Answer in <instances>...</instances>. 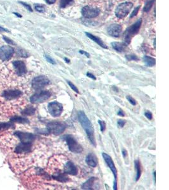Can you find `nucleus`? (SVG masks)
<instances>
[{"label": "nucleus", "mask_w": 169, "mask_h": 190, "mask_svg": "<svg viewBox=\"0 0 169 190\" xmlns=\"http://www.w3.org/2000/svg\"><path fill=\"white\" fill-rule=\"evenodd\" d=\"M3 39H4L8 44H12H12H15V43H14L12 39H9L8 38L6 37V36H3Z\"/></svg>", "instance_id": "nucleus-39"}, {"label": "nucleus", "mask_w": 169, "mask_h": 190, "mask_svg": "<svg viewBox=\"0 0 169 190\" xmlns=\"http://www.w3.org/2000/svg\"><path fill=\"white\" fill-rule=\"evenodd\" d=\"M86 164L92 167H95L97 165V160L96 157L93 154V153H90L86 157Z\"/></svg>", "instance_id": "nucleus-17"}, {"label": "nucleus", "mask_w": 169, "mask_h": 190, "mask_svg": "<svg viewBox=\"0 0 169 190\" xmlns=\"http://www.w3.org/2000/svg\"><path fill=\"white\" fill-rule=\"evenodd\" d=\"M154 1H155V0H148V1H147L146 3H145V6H144L143 10L145 12H149L150 10V9L152 8L153 5Z\"/></svg>", "instance_id": "nucleus-27"}, {"label": "nucleus", "mask_w": 169, "mask_h": 190, "mask_svg": "<svg viewBox=\"0 0 169 190\" xmlns=\"http://www.w3.org/2000/svg\"><path fill=\"white\" fill-rule=\"evenodd\" d=\"M67 124L60 121H53L47 124L48 131L54 135H60L66 129Z\"/></svg>", "instance_id": "nucleus-2"}, {"label": "nucleus", "mask_w": 169, "mask_h": 190, "mask_svg": "<svg viewBox=\"0 0 169 190\" xmlns=\"http://www.w3.org/2000/svg\"><path fill=\"white\" fill-rule=\"evenodd\" d=\"M35 108L32 106H29L28 107H27L26 108L23 110L22 112V114L25 115V116H31L32 115L35 114Z\"/></svg>", "instance_id": "nucleus-25"}, {"label": "nucleus", "mask_w": 169, "mask_h": 190, "mask_svg": "<svg viewBox=\"0 0 169 190\" xmlns=\"http://www.w3.org/2000/svg\"><path fill=\"white\" fill-rule=\"evenodd\" d=\"M102 156H103L105 162L106 163V164H107L108 167L112 170V173L114 176V177H115V180H117V170L116 167H115V166L114 164L112 158H111V157L110 155H108V154H106V153H102Z\"/></svg>", "instance_id": "nucleus-14"}, {"label": "nucleus", "mask_w": 169, "mask_h": 190, "mask_svg": "<svg viewBox=\"0 0 169 190\" xmlns=\"http://www.w3.org/2000/svg\"><path fill=\"white\" fill-rule=\"evenodd\" d=\"M32 143H26L20 141L16 146L14 152L17 154H25L32 151Z\"/></svg>", "instance_id": "nucleus-12"}, {"label": "nucleus", "mask_w": 169, "mask_h": 190, "mask_svg": "<svg viewBox=\"0 0 169 190\" xmlns=\"http://www.w3.org/2000/svg\"><path fill=\"white\" fill-rule=\"evenodd\" d=\"M50 84V80L44 76L35 77L32 81V86L35 90H40Z\"/></svg>", "instance_id": "nucleus-8"}, {"label": "nucleus", "mask_w": 169, "mask_h": 190, "mask_svg": "<svg viewBox=\"0 0 169 190\" xmlns=\"http://www.w3.org/2000/svg\"><path fill=\"white\" fill-rule=\"evenodd\" d=\"M134 166H135V169L136 171V181L137 182L138 181L141 175V164L139 160H135L134 162Z\"/></svg>", "instance_id": "nucleus-24"}, {"label": "nucleus", "mask_w": 169, "mask_h": 190, "mask_svg": "<svg viewBox=\"0 0 169 190\" xmlns=\"http://www.w3.org/2000/svg\"><path fill=\"white\" fill-rule=\"evenodd\" d=\"M14 135L17 138H19L21 142L26 143H32L35 139V136L29 132L16 131L15 132Z\"/></svg>", "instance_id": "nucleus-11"}, {"label": "nucleus", "mask_w": 169, "mask_h": 190, "mask_svg": "<svg viewBox=\"0 0 169 190\" xmlns=\"http://www.w3.org/2000/svg\"><path fill=\"white\" fill-rule=\"evenodd\" d=\"M96 179L95 177H91L88 180H87L82 185V189H93V184L94 183V181Z\"/></svg>", "instance_id": "nucleus-21"}, {"label": "nucleus", "mask_w": 169, "mask_h": 190, "mask_svg": "<svg viewBox=\"0 0 169 190\" xmlns=\"http://www.w3.org/2000/svg\"><path fill=\"white\" fill-rule=\"evenodd\" d=\"M78 118L80 123H81L83 129L86 132L89 140L90 141L91 143L94 147H96L94 128L91 121L87 118L86 114L83 111L79 112Z\"/></svg>", "instance_id": "nucleus-1"}, {"label": "nucleus", "mask_w": 169, "mask_h": 190, "mask_svg": "<svg viewBox=\"0 0 169 190\" xmlns=\"http://www.w3.org/2000/svg\"><path fill=\"white\" fill-rule=\"evenodd\" d=\"M51 93L49 91H41L32 95L30 101L32 103H40L44 102L51 97Z\"/></svg>", "instance_id": "nucleus-7"}, {"label": "nucleus", "mask_w": 169, "mask_h": 190, "mask_svg": "<svg viewBox=\"0 0 169 190\" xmlns=\"http://www.w3.org/2000/svg\"><path fill=\"white\" fill-rule=\"evenodd\" d=\"M86 76H87L88 77H90V78H91V79H93V80H96V77H95L93 74H92L91 73H90V72H87V73L86 74Z\"/></svg>", "instance_id": "nucleus-41"}, {"label": "nucleus", "mask_w": 169, "mask_h": 190, "mask_svg": "<svg viewBox=\"0 0 169 190\" xmlns=\"http://www.w3.org/2000/svg\"><path fill=\"white\" fill-rule=\"evenodd\" d=\"M14 54V49L10 46L0 47V60L5 61L10 60Z\"/></svg>", "instance_id": "nucleus-10"}, {"label": "nucleus", "mask_w": 169, "mask_h": 190, "mask_svg": "<svg viewBox=\"0 0 169 190\" xmlns=\"http://www.w3.org/2000/svg\"><path fill=\"white\" fill-rule=\"evenodd\" d=\"M153 44H154V47H155V39H154V42H153Z\"/></svg>", "instance_id": "nucleus-50"}, {"label": "nucleus", "mask_w": 169, "mask_h": 190, "mask_svg": "<svg viewBox=\"0 0 169 190\" xmlns=\"http://www.w3.org/2000/svg\"><path fill=\"white\" fill-rule=\"evenodd\" d=\"M15 15H16L17 17H22V16H21V15H20L19 13H13Z\"/></svg>", "instance_id": "nucleus-48"}, {"label": "nucleus", "mask_w": 169, "mask_h": 190, "mask_svg": "<svg viewBox=\"0 0 169 190\" xmlns=\"http://www.w3.org/2000/svg\"><path fill=\"white\" fill-rule=\"evenodd\" d=\"M126 121L125 120H123V119H119L117 121V125L120 128H122L124 126V125L126 124Z\"/></svg>", "instance_id": "nucleus-35"}, {"label": "nucleus", "mask_w": 169, "mask_h": 190, "mask_svg": "<svg viewBox=\"0 0 169 190\" xmlns=\"http://www.w3.org/2000/svg\"><path fill=\"white\" fill-rule=\"evenodd\" d=\"M64 60H65V61L67 63H69L70 61V60L68 58H64Z\"/></svg>", "instance_id": "nucleus-47"}, {"label": "nucleus", "mask_w": 169, "mask_h": 190, "mask_svg": "<svg viewBox=\"0 0 169 190\" xmlns=\"http://www.w3.org/2000/svg\"><path fill=\"white\" fill-rule=\"evenodd\" d=\"M133 6V3L130 2H124L120 4L115 9V14L119 19L126 17Z\"/></svg>", "instance_id": "nucleus-5"}, {"label": "nucleus", "mask_w": 169, "mask_h": 190, "mask_svg": "<svg viewBox=\"0 0 169 190\" xmlns=\"http://www.w3.org/2000/svg\"><path fill=\"white\" fill-rule=\"evenodd\" d=\"M11 127H14V124L10 121L8 122H0V132L10 128Z\"/></svg>", "instance_id": "nucleus-26"}, {"label": "nucleus", "mask_w": 169, "mask_h": 190, "mask_svg": "<svg viewBox=\"0 0 169 190\" xmlns=\"http://www.w3.org/2000/svg\"><path fill=\"white\" fill-rule=\"evenodd\" d=\"M145 115L146 118L149 120H152L153 119V115H152V112H150L149 111H146L145 113Z\"/></svg>", "instance_id": "nucleus-37"}, {"label": "nucleus", "mask_w": 169, "mask_h": 190, "mask_svg": "<svg viewBox=\"0 0 169 190\" xmlns=\"http://www.w3.org/2000/svg\"><path fill=\"white\" fill-rule=\"evenodd\" d=\"M10 122L14 123V122H18L21 124H28L29 122V120L26 118H24L23 117H19V116H13L10 118Z\"/></svg>", "instance_id": "nucleus-22"}, {"label": "nucleus", "mask_w": 169, "mask_h": 190, "mask_svg": "<svg viewBox=\"0 0 169 190\" xmlns=\"http://www.w3.org/2000/svg\"><path fill=\"white\" fill-rule=\"evenodd\" d=\"M142 20L139 19L126 30L125 34H124V43L126 45H128L130 43L132 38L139 32Z\"/></svg>", "instance_id": "nucleus-3"}, {"label": "nucleus", "mask_w": 169, "mask_h": 190, "mask_svg": "<svg viewBox=\"0 0 169 190\" xmlns=\"http://www.w3.org/2000/svg\"><path fill=\"white\" fill-rule=\"evenodd\" d=\"M67 83H68V84L69 85V86H70V88L72 89L74 91H75V93H79V90H78V89L77 88V87L73 84V83H72L70 82V81H69V80H68L67 81Z\"/></svg>", "instance_id": "nucleus-33"}, {"label": "nucleus", "mask_w": 169, "mask_h": 190, "mask_svg": "<svg viewBox=\"0 0 169 190\" xmlns=\"http://www.w3.org/2000/svg\"><path fill=\"white\" fill-rule=\"evenodd\" d=\"M97 122H98V124H100V130L102 132H103L105 129H106V123L104 122V121H102L101 120H98V121H97Z\"/></svg>", "instance_id": "nucleus-31"}, {"label": "nucleus", "mask_w": 169, "mask_h": 190, "mask_svg": "<svg viewBox=\"0 0 169 190\" xmlns=\"http://www.w3.org/2000/svg\"><path fill=\"white\" fill-rule=\"evenodd\" d=\"M79 53H81V54H82V55H84L86 57H87V58H90V54H89L87 52H86V51H83V50H80L79 51Z\"/></svg>", "instance_id": "nucleus-40"}, {"label": "nucleus", "mask_w": 169, "mask_h": 190, "mask_svg": "<svg viewBox=\"0 0 169 190\" xmlns=\"http://www.w3.org/2000/svg\"><path fill=\"white\" fill-rule=\"evenodd\" d=\"M65 140L67 144L69 150L74 153H81L83 151L82 146L72 135H67L65 136Z\"/></svg>", "instance_id": "nucleus-4"}, {"label": "nucleus", "mask_w": 169, "mask_h": 190, "mask_svg": "<svg viewBox=\"0 0 169 190\" xmlns=\"http://www.w3.org/2000/svg\"><path fill=\"white\" fill-rule=\"evenodd\" d=\"M122 31V27L118 24H111L108 28V33L110 35L114 38H118L120 36Z\"/></svg>", "instance_id": "nucleus-15"}, {"label": "nucleus", "mask_w": 169, "mask_h": 190, "mask_svg": "<svg viewBox=\"0 0 169 190\" xmlns=\"http://www.w3.org/2000/svg\"><path fill=\"white\" fill-rule=\"evenodd\" d=\"M100 11L98 8L85 6L82 9V15L86 19H93L99 15Z\"/></svg>", "instance_id": "nucleus-9"}, {"label": "nucleus", "mask_w": 169, "mask_h": 190, "mask_svg": "<svg viewBox=\"0 0 169 190\" xmlns=\"http://www.w3.org/2000/svg\"><path fill=\"white\" fill-rule=\"evenodd\" d=\"M143 60H144V62L145 63V65L147 67H153L156 63L155 58L149 57V56H145L143 57Z\"/></svg>", "instance_id": "nucleus-23"}, {"label": "nucleus", "mask_w": 169, "mask_h": 190, "mask_svg": "<svg viewBox=\"0 0 169 190\" xmlns=\"http://www.w3.org/2000/svg\"><path fill=\"white\" fill-rule=\"evenodd\" d=\"M73 3V0H60V7L64 8L67 7L68 5H72Z\"/></svg>", "instance_id": "nucleus-28"}, {"label": "nucleus", "mask_w": 169, "mask_h": 190, "mask_svg": "<svg viewBox=\"0 0 169 190\" xmlns=\"http://www.w3.org/2000/svg\"><path fill=\"white\" fill-rule=\"evenodd\" d=\"M15 73L18 76H23L27 73L25 63L23 61L16 60L12 63Z\"/></svg>", "instance_id": "nucleus-13"}, {"label": "nucleus", "mask_w": 169, "mask_h": 190, "mask_svg": "<svg viewBox=\"0 0 169 190\" xmlns=\"http://www.w3.org/2000/svg\"><path fill=\"white\" fill-rule=\"evenodd\" d=\"M0 32H9L7 29L2 28V27L0 26Z\"/></svg>", "instance_id": "nucleus-46"}, {"label": "nucleus", "mask_w": 169, "mask_h": 190, "mask_svg": "<svg viewBox=\"0 0 169 190\" xmlns=\"http://www.w3.org/2000/svg\"><path fill=\"white\" fill-rule=\"evenodd\" d=\"M126 98H127V99L128 100V102H129L132 105H133V106L136 105L137 102H136V101L135 99H134V98H133L132 97H131L130 96H126Z\"/></svg>", "instance_id": "nucleus-32"}, {"label": "nucleus", "mask_w": 169, "mask_h": 190, "mask_svg": "<svg viewBox=\"0 0 169 190\" xmlns=\"http://www.w3.org/2000/svg\"><path fill=\"white\" fill-rule=\"evenodd\" d=\"M45 2L48 5H53L56 2V0H45Z\"/></svg>", "instance_id": "nucleus-42"}, {"label": "nucleus", "mask_w": 169, "mask_h": 190, "mask_svg": "<svg viewBox=\"0 0 169 190\" xmlns=\"http://www.w3.org/2000/svg\"><path fill=\"white\" fill-rule=\"evenodd\" d=\"M77 168L72 161H68L64 166V173L66 174L75 176L77 174Z\"/></svg>", "instance_id": "nucleus-16"}, {"label": "nucleus", "mask_w": 169, "mask_h": 190, "mask_svg": "<svg viewBox=\"0 0 169 190\" xmlns=\"http://www.w3.org/2000/svg\"><path fill=\"white\" fill-rule=\"evenodd\" d=\"M20 3H21L24 7H25L27 9H28V10H29V11H30V12H32V8H31V5H28V4H27V3H24V2H19Z\"/></svg>", "instance_id": "nucleus-38"}, {"label": "nucleus", "mask_w": 169, "mask_h": 190, "mask_svg": "<svg viewBox=\"0 0 169 190\" xmlns=\"http://www.w3.org/2000/svg\"><path fill=\"white\" fill-rule=\"evenodd\" d=\"M44 57H45L46 60H47L48 62L50 63L51 64H53V65H55L56 64V62L54 60V59H53L51 57H50L49 55H45L44 56Z\"/></svg>", "instance_id": "nucleus-34"}, {"label": "nucleus", "mask_w": 169, "mask_h": 190, "mask_svg": "<svg viewBox=\"0 0 169 190\" xmlns=\"http://www.w3.org/2000/svg\"><path fill=\"white\" fill-rule=\"evenodd\" d=\"M66 174H65L64 173H61L58 172V173H55L52 176V177L53 179H55V180L61 182V183H65L68 181V177L67 176L65 175Z\"/></svg>", "instance_id": "nucleus-20"}, {"label": "nucleus", "mask_w": 169, "mask_h": 190, "mask_svg": "<svg viewBox=\"0 0 169 190\" xmlns=\"http://www.w3.org/2000/svg\"><path fill=\"white\" fill-rule=\"evenodd\" d=\"M122 155L123 157H126L127 155V152L126 150H122Z\"/></svg>", "instance_id": "nucleus-45"}, {"label": "nucleus", "mask_w": 169, "mask_h": 190, "mask_svg": "<svg viewBox=\"0 0 169 190\" xmlns=\"http://www.w3.org/2000/svg\"><path fill=\"white\" fill-rule=\"evenodd\" d=\"M153 176H154V179H155V171L153 173Z\"/></svg>", "instance_id": "nucleus-49"}, {"label": "nucleus", "mask_w": 169, "mask_h": 190, "mask_svg": "<svg viewBox=\"0 0 169 190\" xmlns=\"http://www.w3.org/2000/svg\"><path fill=\"white\" fill-rule=\"evenodd\" d=\"M126 58L128 61H137L139 60L138 57L135 55H127Z\"/></svg>", "instance_id": "nucleus-30"}, {"label": "nucleus", "mask_w": 169, "mask_h": 190, "mask_svg": "<svg viewBox=\"0 0 169 190\" xmlns=\"http://www.w3.org/2000/svg\"><path fill=\"white\" fill-rule=\"evenodd\" d=\"M113 189L117 190V180H115L113 182Z\"/></svg>", "instance_id": "nucleus-44"}, {"label": "nucleus", "mask_w": 169, "mask_h": 190, "mask_svg": "<svg viewBox=\"0 0 169 190\" xmlns=\"http://www.w3.org/2000/svg\"><path fill=\"white\" fill-rule=\"evenodd\" d=\"M35 10L38 12H39L42 13L45 11V7H44L42 5H35Z\"/></svg>", "instance_id": "nucleus-29"}, {"label": "nucleus", "mask_w": 169, "mask_h": 190, "mask_svg": "<svg viewBox=\"0 0 169 190\" xmlns=\"http://www.w3.org/2000/svg\"><path fill=\"white\" fill-rule=\"evenodd\" d=\"M139 8H140V6H137V7L134 9V11H133L132 13H131V15H130V18H133L134 17L136 16L137 14H138V12H139Z\"/></svg>", "instance_id": "nucleus-36"}, {"label": "nucleus", "mask_w": 169, "mask_h": 190, "mask_svg": "<svg viewBox=\"0 0 169 190\" xmlns=\"http://www.w3.org/2000/svg\"><path fill=\"white\" fill-rule=\"evenodd\" d=\"M117 114H118L119 116H120V117H124V116H125V114H124L123 111L122 109H120V110H119Z\"/></svg>", "instance_id": "nucleus-43"}, {"label": "nucleus", "mask_w": 169, "mask_h": 190, "mask_svg": "<svg viewBox=\"0 0 169 190\" xmlns=\"http://www.w3.org/2000/svg\"><path fill=\"white\" fill-rule=\"evenodd\" d=\"M112 48L117 51L119 52H123L126 50L127 45H126L124 43H120V42H113L111 43Z\"/></svg>", "instance_id": "nucleus-19"}, {"label": "nucleus", "mask_w": 169, "mask_h": 190, "mask_svg": "<svg viewBox=\"0 0 169 190\" xmlns=\"http://www.w3.org/2000/svg\"><path fill=\"white\" fill-rule=\"evenodd\" d=\"M48 110L50 114L54 117H58L61 115L64 110V106L61 103L58 102H50L48 105Z\"/></svg>", "instance_id": "nucleus-6"}, {"label": "nucleus", "mask_w": 169, "mask_h": 190, "mask_svg": "<svg viewBox=\"0 0 169 190\" xmlns=\"http://www.w3.org/2000/svg\"><path fill=\"white\" fill-rule=\"evenodd\" d=\"M86 35L87 36V37L91 39V40H93L94 42H95L96 43H97V44L99 45V46H100L101 47L103 48H105V49H107L108 47L106 45L103 43V41L98 37H97V36L94 35H93L91 34V33H88V32H86Z\"/></svg>", "instance_id": "nucleus-18"}]
</instances>
